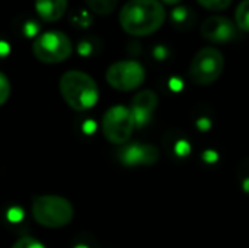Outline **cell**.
Masks as SVG:
<instances>
[{"instance_id": "16", "label": "cell", "mask_w": 249, "mask_h": 248, "mask_svg": "<svg viewBox=\"0 0 249 248\" xmlns=\"http://www.w3.org/2000/svg\"><path fill=\"white\" fill-rule=\"evenodd\" d=\"M10 91H12V88H10V82H9L7 76L3 72H0V107L3 104H6V101L9 99Z\"/></svg>"}, {"instance_id": "2", "label": "cell", "mask_w": 249, "mask_h": 248, "mask_svg": "<svg viewBox=\"0 0 249 248\" xmlns=\"http://www.w3.org/2000/svg\"><path fill=\"white\" fill-rule=\"evenodd\" d=\"M60 94L66 104L74 111H88L99 99L96 80L82 70H69L60 77Z\"/></svg>"}, {"instance_id": "12", "label": "cell", "mask_w": 249, "mask_h": 248, "mask_svg": "<svg viewBox=\"0 0 249 248\" xmlns=\"http://www.w3.org/2000/svg\"><path fill=\"white\" fill-rule=\"evenodd\" d=\"M196 15L188 9V6H177L171 12V19L172 23L177 29L179 31H187L196 23Z\"/></svg>"}, {"instance_id": "10", "label": "cell", "mask_w": 249, "mask_h": 248, "mask_svg": "<svg viewBox=\"0 0 249 248\" xmlns=\"http://www.w3.org/2000/svg\"><path fill=\"white\" fill-rule=\"evenodd\" d=\"M158 104H159V98L155 91L144 89L134 95L130 111L133 114L136 127H143L150 121L155 110L158 108Z\"/></svg>"}, {"instance_id": "8", "label": "cell", "mask_w": 249, "mask_h": 248, "mask_svg": "<svg viewBox=\"0 0 249 248\" xmlns=\"http://www.w3.org/2000/svg\"><path fill=\"white\" fill-rule=\"evenodd\" d=\"M118 159L125 167H149L158 162L159 149L149 143H125L118 151Z\"/></svg>"}, {"instance_id": "18", "label": "cell", "mask_w": 249, "mask_h": 248, "mask_svg": "<svg viewBox=\"0 0 249 248\" xmlns=\"http://www.w3.org/2000/svg\"><path fill=\"white\" fill-rule=\"evenodd\" d=\"M36 29H38V26H36V23H34V22H28V23L25 25V34H26L28 37H34V35L36 34Z\"/></svg>"}, {"instance_id": "4", "label": "cell", "mask_w": 249, "mask_h": 248, "mask_svg": "<svg viewBox=\"0 0 249 248\" xmlns=\"http://www.w3.org/2000/svg\"><path fill=\"white\" fill-rule=\"evenodd\" d=\"M225 57L216 47H204L196 53L190 63L188 76L193 83L207 86L214 83L223 73Z\"/></svg>"}, {"instance_id": "5", "label": "cell", "mask_w": 249, "mask_h": 248, "mask_svg": "<svg viewBox=\"0 0 249 248\" xmlns=\"http://www.w3.org/2000/svg\"><path fill=\"white\" fill-rule=\"evenodd\" d=\"M73 45L70 38L57 29L42 32L32 42V53L36 60L47 64H57L71 56Z\"/></svg>"}, {"instance_id": "9", "label": "cell", "mask_w": 249, "mask_h": 248, "mask_svg": "<svg viewBox=\"0 0 249 248\" xmlns=\"http://www.w3.org/2000/svg\"><path fill=\"white\" fill-rule=\"evenodd\" d=\"M201 35L212 44H228L238 35V26L226 16H210L201 25Z\"/></svg>"}, {"instance_id": "6", "label": "cell", "mask_w": 249, "mask_h": 248, "mask_svg": "<svg viewBox=\"0 0 249 248\" xmlns=\"http://www.w3.org/2000/svg\"><path fill=\"white\" fill-rule=\"evenodd\" d=\"M136 129L130 107L112 105L102 117V133L112 145H125Z\"/></svg>"}, {"instance_id": "19", "label": "cell", "mask_w": 249, "mask_h": 248, "mask_svg": "<svg viewBox=\"0 0 249 248\" xmlns=\"http://www.w3.org/2000/svg\"><path fill=\"white\" fill-rule=\"evenodd\" d=\"M7 51H9V47H7V44H6V42H0V54H1V56H4Z\"/></svg>"}, {"instance_id": "3", "label": "cell", "mask_w": 249, "mask_h": 248, "mask_svg": "<svg viewBox=\"0 0 249 248\" xmlns=\"http://www.w3.org/2000/svg\"><path fill=\"white\" fill-rule=\"evenodd\" d=\"M31 212L36 224L50 229L67 227L74 216L73 205L67 199L55 194H41L34 197Z\"/></svg>"}, {"instance_id": "15", "label": "cell", "mask_w": 249, "mask_h": 248, "mask_svg": "<svg viewBox=\"0 0 249 248\" xmlns=\"http://www.w3.org/2000/svg\"><path fill=\"white\" fill-rule=\"evenodd\" d=\"M200 6L206 7L207 10H214V12H222L226 10L233 0H197Z\"/></svg>"}, {"instance_id": "14", "label": "cell", "mask_w": 249, "mask_h": 248, "mask_svg": "<svg viewBox=\"0 0 249 248\" xmlns=\"http://www.w3.org/2000/svg\"><path fill=\"white\" fill-rule=\"evenodd\" d=\"M235 23L238 29L249 34V0H242L235 10Z\"/></svg>"}, {"instance_id": "1", "label": "cell", "mask_w": 249, "mask_h": 248, "mask_svg": "<svg viewBox=\"0 0 249 248\" xmlns=\"http://www.w3.org/2000/svg\"><path fill=\"white\" fill-rule=\"evenodd\" d=\"M166 10L159 0H128L120 10L123 31L133 37H147L165 23Z\"/></svg>"}, {"instance_id": "11", "label": "cell", "mask_w": 249, "mask_h": 248, "mask_svg": "<svg viewBox=\"0 0 249 248\" xmlns=\"http://www.w3.org/2000/svg\"><path fill=\"white\" fill-rule=\"evenodd\" d=\"M67 0H35V12L45 22H55L64 16Z\"/></svg>"}, {"instance_id": "20", "label": "cell", "mask_w": 249, "mask_h": 248, "mask_svg": "<svg viewBox=\"0 0 249 248\" xmlns=\"http://www.w3.org/2000/svg\"><path fill=\"white\" fill-rule=\"evenodd\" d=\"M163 3H166V4H178L181 0H162Z\"/></svg>"}, {"instance_id": "17", "label": "cell", "mask_w": 249, "mask_h": 248, "mask_svg": "<svg viewBox=\"0 0 249 248\" xmlns=\"http://www.w3.org/2000/svg\"><path fill=\"white\" fill-rule=\"evenodd\" d=\"M10 248H45V246L32 237H22Z\"/></svg>"}, {"instance_id": "13", "label": "cell", "mask_w": 249, "mask_h": 248, "mask_svg": "<svg viewBox=\"0 0 249 248\" xmlns=\"http://www.w3.org/2000/svg\"><path fill=\"white\" fill-rule=\"evenodd\" d=\"M85 1L92 12L101 16L111 15L118 4V0H85Z\"/></svg>"}, {"instance_id": "7", "label": "cell", "mask_w": 249, "mask_h": 248, "mask_svg": "<svg viewBox=\"0 0 249 248\" xmlns=\"http://www.w3.org/2000/svg\"><path fill=\"white\" fill-rule=\"evenodd\" d=\"M105 79L111 88L121 92H128L143 85L146 79V70L136 60H120L107 69Z\"/></svg>"}]
</instances>
